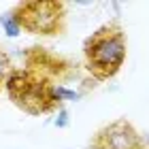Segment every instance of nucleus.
<instances>
[{"label": "nucleus", "instance_id": "obj_2", "mask_svg": "<svg viewBox=\"0 0 149 149\" xmlns=\"http://www.w3.org/2000/svg\"><path fill=\"white\" fill-rule=\"evenodd\" d=\"M17 26L36 36H60L66 30V2L60 0H26L13 6Z\"/></svg>", "mask_w": 149, "mask_h": 149}, {"label": "nucleus", "instance_id": "obj_5", "mask_svg": "<svg viewBox=\"0 0 149 149\" xmlns=\"http://www.w3.org/2000/svg\"><path fill=\"white\" fill-rule=\"evenodd\" d=\"M11 60H9V56L0 49V92H2V87H4V83H6V77L11 74Z\"/></svg>", "mask_w": 149, "mask_h": 149}, {"label": "nucleus", "instance_id": "obj_3", "mask_svg": "<svg viewBox=\"0 0 149 149\" xmlns=\"http://www.w3.org/2000/svg\"><path fill=\"white\" fill-rule=\"evenodd\" d=\"M92 149H147L143 136L126 117L107 124L92 136Z\"/></svg>", "mask_w": 149, "mask_h": 149}, {"label": "nucleus", "instance_id": "obj_4", "mask_svg": "<svg viewBox=\"0 0 149 149\" xmlns=\"http://www.w3.org/2000/svg\"><path fill=\"white\" fill-rule=\"evenodd\" d=\"M0 24H2V28H4V32H6V36H11V38H15L19 32H22V28H19L17 22H15V17L11 15V11H9V13H4V15H0Z\"/></svg>", "mask_w": 149, "mask_h": 149}, {"label": "nucleus", "instance_id": "obj_7", "mask_svg": "<svg viewBox=\"0 0 149 149\" xmlns=\"http://www.w3.org/2000/svg\"><path fill=\"white\" fill-rule=\"evenodd\" d=\"M66 126H68V111L60 109L58 111V117H56V128H66Z\"/></svg>", "mask_w": 149, "mask_h": 149}, {"label": "nucleus", "instance_id": "obj_6", "mask_svg": "<svg viewBox=\"0 0 149 149\" xmlns=\"http://www.w3.org/2000/svg\"><path fill=\"white\" fill-rule=\"evenodd\" d=\"M58 96H60V100H74V102H77V100L81 98V94L79 92H74V90H68V87L66 85H58Z\"/></svg>", "mask_w": 149, "mask_h": 149}, {"label": "nucleus", "instance_id": "obj_1", "mask_svg": "<svg viewBox=\"0 0 149 149\" xmlns=\"http://www.w3.org/2000/svg\"><path fill=\"white\" fill-rule=\"evenodd\" d=\"M128 56L126 30L119 22L100 26L83 43L85 70L96 81H109L121 70Z\"/></svg>", "mask_w": 149, "mask_h": 149}]
</instances>
